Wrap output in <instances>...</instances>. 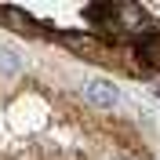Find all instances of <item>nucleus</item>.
Instances as JSON below:
<instances>
[{"instance_id": "f257e3e1", "label": "nucleus", "mask_w": 160, "mask_h": 160, "mask_svg": "<svg viewBox=\"0 0 160 160\" xmlns=\"http://www.w3.org/2000/svg\"><path fill=\"white\" fill-rule=\"evenodd\" d=\"M84 95H88V102H91V106H98V109H113V106L120 102L117 84H113V80H102V77L88 80V84H84Z\"/></svg>"}, {"instance_id": "f03ea898", "label": "nucleus", "mask_w": 160, "mask_h": 160, "mask_svg": "<svg viewBox=\"0 0 160 160\" xmlns=\"http://www.w3.org/2000/svg\"><path fill=\"white\" fill-rule=\"evenodd\" d=\"M58 40L73 51V55H80V58H106V48H102L91 33H58Z\"/></svg>"}, {"instance_id": "7ed1b4c3", "label": "nucleus", "mask_w": 160, "mask_h": 160, "mask_svg": "<svg viewBox=\"0 0 160 160\" xmlns=\"http://www.w3.org/2000/svg\"><path fill=\"white\" fill-rule=\"evenodd\" d=\"M135 55H138L142 66H149V69H160V29L153 33H142L138 44H135Z\"/></svg>"}, {"instance_id": "20e7f679", "label": "nucleus", "mask_w": 160, "mask_h": 160, "mask_svg": "<svg viewBox=\"0 0 160 160\" xmlns=\"http://www.w3.org/2000/svg\"><path fill=\"white\" fill-rule=\"evenodd\" d=\"M117 15H120V4H91V8H84V18L95 29H120Z\"/></svg>"}, {"instance_id": "39448f33", "label": "nucleus", "mask_w": 160, "mask_h": 160, "mask_svg": "<svg viewBox=\"0 0 160 160\" xmlns=\"http://www.w3.org/2000/svg\"><path fill=\"white\" fill-rule=\"evenodd\" d=\"M117 22H120V29H135V33H142L146 11H142L138 4H120V15H117Z\"/></svg>"}, {"instance_id": "423d86ee", "label": "nucleus", "mask_w": 160, "mask_h": 160, "mask_svg": "<svg viewBox=\"0 0 160 160\" xmlns=\"http://www.w3.org/2000/svg\"><path fill=\"white\" fill-rule=\"evenodd\" d=\"M22 73V58L15 48H0V77H18Z\"/></svg>"}, {"instance_id": "0eeeda50", "label": "nucleus", "mask_w": 160, "mask_h": 160, "mask_svg": "<svg viewBox=\"0 0 160 160\" xmlns=\"http://www.w3.org/2000/svg\"><path fill=\"white\" fill-rule=\"evenodd\" d=\"M117 160H131V157H117Z\"/></svg>"}]
</instances>
